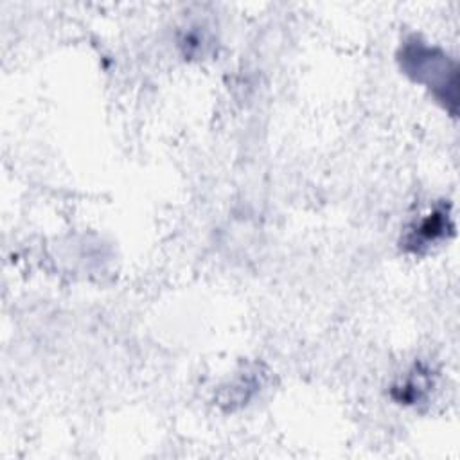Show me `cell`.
<instances>
[{
  "label": "cell",
  "mask_w": 460,
  "mask_h": 460,
  "mask_svg": "<svg viewBox=\"0 0 460 460\" xmlns=\"http://www.w3.org/2000/svg\"><path fill=\"white\" fill-rule=\"evenodd\" d=\"M404 66L408 68V72H415L417 79H426L428 84L431 88H442L446 92V99H447V86L455 92V84L453 81H447V74L449 75H456L455 68H447V61L444 56H435L433 49H428L424 45H410L404 52Z\"/></svg>",
  "instance_id": "1"
},
{
  "label": "cell",
  "mask_w": 460,
  "mask_h": 460,
  "mask_svg": "<svg viewBox=\"0 0 460 460\" xmlns=\"http://www.w3.org/2000/svg\"><path fill=\"white\" fill-rule=\"evenodd\" d=\"M446 228H447V216L442 210H435L419 223L417 235L411 237V244L419 248V246L435 243L438 237L444 235Z\"/></svg>",
  "instance_id": "2"
}]
</instances>
